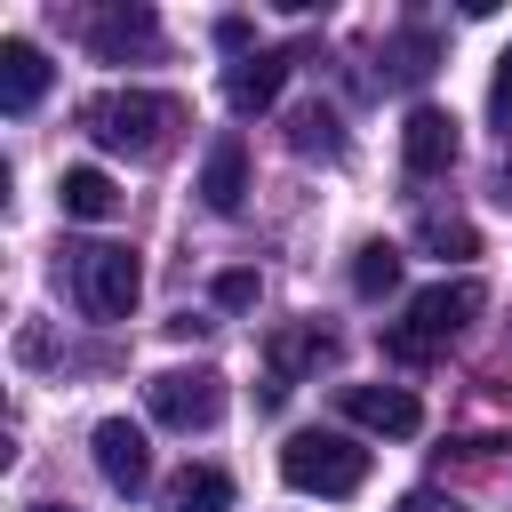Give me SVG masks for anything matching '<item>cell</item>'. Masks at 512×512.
<instances>
[{
	"label": "cell",
	"mask_w": 512,
	"mask_h": 512,
	"mask_svg": "<svg viewBox=\"0 0 512 512\" xmlns=\"http://www.w3.org/2000/svg\"><path fill=\"white\" fill-rule=\"evenodd\" d=\"M472 312H480V280H432V288L408 296V320L384 336V352H392V360H424V352H440L448 336H464Z\"/></svg>",
	"instance_id": "cell-3"
},
{
	"label": "cell",
	"mask_w": 512,
	"mask_h": 512,
	"mask_svg": "<svg viewBox=\"0 0 512 512\" xmlns=\"http://www.w3.org/2000/svg\"><path fill=\"white\" fill-rule=\"evenodd\" d=\"M88 48H96V64L152 56V48H160V24H152V8H96V16H88Z\"/></svg>",
	"instance_id": "cell-9"
},
{
	"label": "cell",
	"mask_w": 512,
	"mask_h": 512,
	"mask_svg": "<svg viewBox=\"0 0 512 512\" xmlns=\"http://www.w3.org/2000/svg\"><path fill=\"white\" fill-rule=\"evenodd\" d=\"M280 480H288L296 496H360L368 448L344 440V432H296V440L280 448Z\"/></svg>",
	"instance_id": "cell-4"
},
{
	"label": "cell",
	"mask_w": 512,
	"mask_h": 512,
	"mask_svg": "<svg viewBox=\"0 0 512 512\" xmlns=\"http://www.w3.org/2000/svg\"><path fill=\"white\" fill-rule=\"evenodd\" d=\"M336 400H344V416H352L360 432H384V440L424 432V408H416V392H400V384H344Z\"/></svg>",
	"instance_id": "cell-6"
},
{
	"label": "cell",
	"mask_w": 512,
	"mask_h": 512,
	"mask_svg": "<svg viewBox=\"0 0 512 512\" xmlns=\"http://www.w3.org/2000/svg\"><path fill=\"white\" fill-rule=\"evenodd\" d=\"M32 512H80V504H32Z\"/></svg>",
	"instance_id": "cell-23"
},
{
	"label": "cell",
	"mask_w": 512,
	"mask_h": 512,
	"mask_svg": "<svg viewBox=\"0 0 512 512\" xmlns=\"http://www.w3.org/2000/svg\"><path fill=\"white\" fill-rule=\"evenodd\" d=\"M456 112H440V104H416L408 112V128H400V160H408V176H448L456 168Z\"/></svg>",
	"instance_id": "cell-7"
},
{
	"label": "cell",
	"mask_w": 512,
	"mask_h": 512,
	"mask_svg": "<svg viewBox=\"0 0 512 512\" xmlns=\"http://www.w3.org/2000/svg\"><path fill=\"white\" fill-rule=\"evenodd\" d=\"M200 200H208L216 216H232V208L248 200V144H240V136H216V144H208V160H200Z\"/></svg>",
	"instance_id": "cell-11"
},
{
	"label": "cell",
	"mask_w": 512,
	"mask_h": 512,
	"mask_svg": "<svg viewBox=\"0 0 512 512\" xmlns=\"http://www.w3.org/2000/svg\"><path fill=\"white\" fill-rule=\"evenodd\" d=\"M288 48H264V56H240L232 72H224V104L232 112H264V104H280V88H288Z\"/></svg>",
	"instance_id": "cell-10"
},
{
	"label": "cell",
	"mask_w": 512,
	"mask_h": 512,
	"mask_svg": "<svg viewBox=\"0 0 512 512\" xmlns=\"http://www.w3.org/2000/svg\"><path fill=\"white\" fill-rule=\"evenodd\" d=\"M328 352H336V336H328L320 320H312V328H280V336H272V384H296V376L320 368Z\"/></svg>",
	"instance_id": "cell-14"
},
{
	"label": "cell",
	"mask_w": 512,
	"mask_h": 512,
	"mask_svg": "<svg viewBox=\"0 0 512 512\" xmlns=\"http://www.w3.org/2000/svg\"><path fill=\"white\" fill-rule=\"evenodd\" d=\"M432 56H440V40H432V32H400V40H384V48H376V80L416 88V80L432 72Z\"/></svg>",
	"instance_id": "cell-15"
},
{
	"label": "cell",
	"mask_w": 512,
	"mask_h": 512,
	"mask_svg": "<svg viewBox=\"0 0 512 512\" xmlns=\"http://www.w3.org/2000/svg\"><path fill=\"white\" fill-rule=\"evenodd\" d=\"M216 304L224 312H248L256 304V272H216Z\"/></svg>",
	"instance_id": "cell-20"
},
{
	"label": "cell",
	"mask_w": 512,
	"mask_h": 512,
	"mask_svg": "<svg viewBox=\"0 0 512 512\" xmlns=\"http://www.w3.org/2000/svg\"><path fill=\"white\" fill-rule=\"evenodd\" d=\"M80 128H88L104 152L152 160V152H168V136L184 128V104L160 96V88H104V96L80 104Z\"/></svg>",
	"instance_id": "cell-1"
},
{
	"label": "cell",
	"mask_w": 512,
	"mask_h": 512,
	"mask_svg": "<svg viewBox=\"0 0 512 512\" xmlns=\"http://www.w3.org/2000/svg\"><path fill=\"white\" fill-rule=\"evenodd\" d=\"M168 512H232V480L216 464H184L168 480Z\"/></svg>",
	"instance_id": "cell-16"
},
{
	"label": "cell",
	"mask_w": 512,
	"mask_h": 512,
	"mask_svg": "<svg viewBox=\"0 0 512 512\" xmlns=\"http://www.w3.org/2000/svg\"><path fill=\"white\" fill-rule=\"evenodd\" d=\"M352 288H360V296H392V288H400V248H392V240H368V248L352 256Z\"/></svg>",
	"instance_id": "cell-18"
},
{
	"label": "cell",
	"mask_w": 512,
	"mask_h": 512,
	"mask_svg": "<svg viewBox=\"0 0 512 512\" xmlns=\"http://www.w3.org/2000/svg\"><path fill=\"white\" fill-rule=\"evenodd\" d=\"M416 240H424L432 256H472V248H480V240H472V224H464V216H440V208L416 224Z\"/></svg>",
	"instance_id": "cell-19"
},
{
	"label": "cell",
	"mask_w": 512,
	"mask_h": 512,
	"mask_svg": "<svg viewBox=\"0 0 512 512\" xmlns=\"http://www.w3.org/2000/svg\"><path fill=\"white\" fill-rule=\"evenodd\" d=\"M288 144H296L304 160H336V152H344V120H336L328 104H296V112H288Z\"/></svg>",
	"instance_id": "cell-17"
},
{
	"label": "cell",
	"mask_w": 512,
	"mask_h": 512,
	"mask_svg": "<svg viewBox=\"0 0 512 512\" xmlns=\"http://www.w3.org/2000/svg\"><path fill=\"white\" fill-rule=\"evenodd\" d=\"M392 512H464V504H456V496H440V488H408Z\"/></svg>",
	"instance_id": "cell-21"
},
{
	"label": "cell",
	"mask_w": 512,
	"mask_h": 512,
	"mask_svg": "<svg viewBox=\"0 0 512 512\" xmlns=\"http://www.w3.org/2000/svg\"><path fill=\"white\" fill-rule=\"evenodd\" d=\"M88 448H96V472H104V480H112L120 496H136V488L152 480V448H144V432H136L128 416H104Z\"/></svg>",
	"instance_id": "cell-8"
},
{
	"label": "cell",
	"mask_w": 512,
	"mask_h": 512,
	"mask_svg": "<svg viewBox=\"0 0 512 512\" xmlns=\"http://www.w3.org/2000/svg\"><path fill=\"white\" fill-rule=\"evenodd\" d=\"M144 400H152L160 424H176V432H208V424L224 416V376H216V368H160V376L144 384Z\"/></svg>",
	"instance_id": "cell-5"
},
{
	"label": "cell",
	"mask_w": 512,
	"mask_h": 512,
	"mask_svg": "<svg viewBox=\"0 0 512 512\" xmlns=\"http://www.w3.org/2000/svg\"><path fill=\"white\" fill-rule=\"evenodd\" d=\"M488 104H496V112H504V120H512V48H504V56H496V88H488Z\"/></svg>",
	"instance_id": "cell-22"
},
{
	"label": "cell",
	"mask_w": 512,
	"mask_h": 512,
	"mask_svg": "<svg viewBox=\"0 0 512 512\" xmlns=\"http://www.w3.org/2000/svg\"><path fill=\"white\" fill-rule=\"evenodd\" d=\"M56 208L80 216V224H104V216L120 208V192H112L104 168H64V176H56Z\"/></svg>",
	"instance_id": "cell-13"
},
{
	"label": "cell",
	"mask_w": 512,
	"mask_h": 512,
	"mask_svg": "<svg viewBox=\"0 0 512 512\" xmlns=\"http://www.w3.org/2000/svg\"><path fill=\"white\" fill-rule=\"evenodd\" d=\"M56 272H64V288H72V304H80L88 320H128L136 296H144V264H136V248H120V240L64 248Z\"/></svg>",
	"instance_id": "cell-2"
},
{
	"label": "cell",
	"mask_w": 512,
	"mask_h": 512,
	"mask_svg": "<svg viewBox=\"0 0 512 512\" xmlns=\"http://www.w3.org/2000/svg\"><path fill=\"white\" fill-rule=\"evenodd\" d=\"M48 96V56L32 40H0V112H32Z\"/></svg>",
	"instance_id": "cell-12"
}]
</instances>
